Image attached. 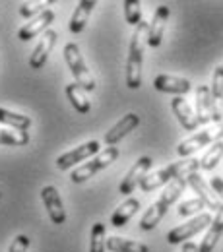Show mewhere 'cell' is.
<instances>
[{
  "label": "cell",
  "instance_id": "6da1fadb",
  "mask_svg": "<svg viewBox=\"0 0 223 252\" xmlns=\"http://www.w3.org/2000/svg\"><path fill=\"white\" fill-rule=\"evenodd\" d=\"M187 185H189V175H187V177H179V179H175L173 183H169L167 189L161 192L159 198H158V200L150 206V210L142 216L140 229H142V231H152V229H156L158 223L165 218L167 210L177 202V198L183 194V190L187 189Z\"/></svg>",
  "mask_w": 223,
  "mask_h": 252
},
{
  "label": "cell",
  "instance_id": "7a4b0ae2",
  "mask_svg": "<svg viewBox=\"0 0 223 252\" xmlns=\"http://www.w3.org/2000/svg\"><path fill=\"white\" fill-rule=\"evenodd\" d=\"M150 24L144 20L136 26L130 39L127 61V86L130 90H138L142 86V64H144V39H148Z\"/></svg>",
  "mask_w": 223,
  "mask_h": 252
},
{
  "label": "cell",
  "instance_id": "3957f363",
  "mask_svg": "<svg viewBox=\"0 0 223 252\" xmlns=\"http://www.w3.org/2000/svg\"><path fill=\"white\" fill-rule=\"evenodd\" d=\"M198 167H200V161L194 158L183 159V161H177V163H171V165H167L165 169H161V171H158V173L146 177V179L142 181L140 187H142L144 192H152V190L159 189V187H163V185L173 183V181L179 179V177H187V175H191V173H196Z\"/></svg>",
  "mask_w": 223,
  "mask_h": 252
},
{
  "label": "cell",
  "instance_id": "277c9868",
  "mask_svg": "<svg viewBox=\"0 0 223 252\" xmlns=\"http://www.w3.org/2000/svg\"><path fill=\"white\" fill-rule=\"evenodd\" d=\"M64 61L68 64L76 84L84 90V92H94L96 90V80L92 76V72L88 70V66L82 59V53H80V47L76 43H68L64 47Z\"/></svg>",
  "mask_w": 223,
  "mask_h": 252
},
{
  "label": "cell",
  "instance_id": "5b68a950",
  "mask_svg": "<svg viewBox=\"0 0 223 252\" xmlns=\"http://www.w3.org/2000/svg\"><path fill=\"white\" fill-rule=\"evenodd\" d=\"M117 158H119V150H117L115 146H109V148H105L103 152H99L92 161H88V163L76 167V169L72 171V175H70V181H72L74 185L86 183L88 179H92V177H94L96 173H99L101 169H107L111 163H115Z\"/></svg>",
  "mask_w": 223,
  "mask_h": 252
},
{
  "label": "cell",
  "instance_id": "8992f818",
  "mask_svg": "<svg viewBox=\"0 0 223 252\" xmlns=\"http://www.w3.org/2000/svg\"><path fill=\"white\" fill-rule=\"evenodd\" d=\"M222 138H223V123H220V125H214L210 126V128H204L202 132H196L194 136L187 138L185 142H181L179 148H177V154L181 158H187V156H191L192 152L204 148L206 144L222 142Z\"/></svg>",
  "mask_w": 223,
  "mask_h": 252
},
{
  "label": "cell",
  "instance_id": "52a82bcc",
  "mask_svg": "<svg viewBox=\"0 0 223 252\" xmlns=\"http://www.w3.org/2000/svg\"><path fill=\"white\" fill-rule=\"evenodd\" d=\"M212 221L214 220H212V216H210V214H200L198 218L191 220L189 223H185V225H179V227L171 229V231L167 233V243H169V245L185 243V241L192 239L194 235H198L200 231H204L208 225H212Z\"/></svg>",
  "mask_w": 223,
  "mask_h": 252
},
{
  "label": "cell",
  "instance_id": "ba28073f",
  "mask_svg": "<svg viewBox=\"0 0 223 252\" xmlns=\"http://www.w3.org/2000/svg\"><path fill=\"white\" fill-rule=\"evenodd\" d=\"M152 165H154V159L148 158V156H144V158H140L136 163H134V167L130 169L127 173V177L123 179V183H121V194H132L138 185H142V181L148 177V171L152 169Z\"/></svg>",
  "mask_w": 223,
  "mask_h": 252
},
{
  "label": "cell",
  "instance_id": "9c48e42d",
  "mask_svg": "<svg viewBox=\"0 0 223 252\" xmlns=\"http://www.w3.org/2000/svg\"><path fill=\"white\" fill-rule=\"evenodd\" d=\"M97 154H99V142H97V140H92V142H86V144H82L80 148H76V150H72V152L61 156V158L57 159V167H59L61 171H68V169H72L76 163H82V161L90 159L92 156H97Z\"/></svg>",
  "mask_w": 223,
  "mask_h": 252
},
{
  "label": "cell",
  "instance_id": "30bf717a",
  "mask_svg": "<svg viewBox=\"0 0 223 252\" xmlns=\"http://www.w3.org/2000/svg\"><path fill=\"white\" fill-rule=\"evenodd\" d=\"M41 198H43V204H45V208L49 212L51 221L57 223V225H63L66 221V212H64V204L59 190L55 189L53 185H49V187H45L41 190Z\"/></svg>",
  "mask_w": 223,
  "mask_h": 252
},
{
  "label": "cell",
  "instance_id": "8fae6325",
  "mask_svg": "<svg viewBox=\"0 0 223 252\" xmlns=\"http://www.w3.org/2000/svg\"><path fill=\"white\" fill-rule=\"evenodd\" d=\"M53 20H55V12H53V10H45L41 16L30 20V24H26V26L18 32V39H20V41H32L37 35L49 32V26L53 24Z\"/></svg>",
  "mask_w": 223,
  "mask_h": 252
},
{
  "label": "cell",
  "instance_id": "7c38bea8",
  "mask_svg": "<svg viewBox=\"0 0 223 252\" xmlns=\"http://www.w3.org/2000/svg\"><path fill=\"white\" fill-rule=\"evenodd\" d=\"M57 39H59V33L53 32V30L43 33L39 45L35 47L33 55L30 57V66H32L33 70H41L45 66L49 55H51V51H53V47H55V43H57Z\"/></svg>",
  "mask_w": 223,
  "mask_h": 252
},
{
  "label": "cell",
  "instance_id": "4fadbf2b",
  "mask_svg": "<svg viewBox=\"0 0 223 252\" xmlns=\"http://www.w3.org/2000/svg\"><path fill=\"white\" fill-rule=\"evenodd\" d=\"M196 119L200 125H208L214 121V103H212V90L208 86L196 88Z\"/></svg>",
  "mask_w": 223,
  "mask_h": 252
},
{
  "label": "cell",
  "instance_id": "5bb4252c",
  "mask_svg": "<svg viewBox=\"0 0 223 252\" xmlns=\"http://www.w3.org/2000/svg\"><path fill=\"white\" fill-rule=\"evenodd\" d=\"M154 88L158 92L163 94H175V95H183L189 94L192 90V84L185 78H177V76H167V74H161L154 80Z\"/></svg>",
  "mask_w": 223,
  "mask_h": 252
},
{
  "label": "cell",
  "instance_id": "9a60e30c",
  "mask_svg": "<svg viewBox=\"0 0 223 252\" xmlns=\"http://www.w3.org/2000/svg\"><path fill=\"white\" fill-rule=\"evenodd\" d=\"M138 125H140V117L134 115V113H128L127 117H123L117 125L105 134V144H107V146H115V144L121 142L127 134H130Z\"/></svg>",
  "mask_w": 223,
  "mask_h": 252
},
{
  "label": "cell",
  "instance_id": "2e32d148",
  "mask_svg": "<svg viewBox=\"0 0 223 252\" xmlns=\"http://www.w3.org/2000/svg\"><path fill=\"white\" fill-rule=\"evenodd\" d=\"M169 6H159L154 14V20L150 24V32H148V45L152 49H158L161 45V39H163V33H165V24L169 20Z\"/></svg>",
  "mask_w": 223,
  "mask_h": 252
},
{
  "label": "cell",
  "instance_id": "e0dca14e",
  "mask_svg": "<svg viewBox=\"0 0 223 252\" xmlns=\"http://www.w3.org/2000/svg\"><path fill=\"white\" fill-rule=\"evenodd\" d=\"M171 109H173V113H175V117L179 119V123L181 126L185 128V130H189V132H194L196 128H198V119H196V115L192 113L191 105L183 99V97H173V101H171Z\"/></svg>",
  "mask_w": 223,
  "mask_h": 252
},
{
  "label": "cell",
  "instance_id": "ac0fdd59",
  "mask_svg": "<svg viewBox=\"0 0 223 252\" xmlns=\"http://www.w3.org/2000/svg\"><path fill=\"white\" fill-rule=\"evenodd\" d=\"M212 103H214V123H223V66H218L212 82Z\"/></svg>",
  "mask_w": 223,
  "mask_h": 252
},
{
  "label": "cell",
  "instance_id": "d6986e66",
  "mask_svg": "<svg viewBox=\"0 0 223 252\" xmlns=\"http://www.w3.org/2000/svg\"><path fill=\"white\" fill-rule=\"evenodd\" d=\"M138 210H140V200H136V198H127V200L115 210V214L111 216V225H113V227H125L128 221L138 214Z\"/></svg>",
  "mask_w": 223,
  "mask_h": 252
},
{
  "label": "cell",
  "instance_id": "ffe728a7",
  "mask_svg": "<svg viewBox=\"0 0 223 252\" xmlns=\"http://www.w3.org/2000/svg\"><path fill=\"white\" fill-rule=\"evenodd\" d=\"M189 185L196 190V194H198V196H200V200L206 204V208H210V210H214V212H220V208H222L223 204L210 194L208 185L204 183V179H202L198 173H191V175H189Z\"/></svg>",
  "mask_w": 223,
  "mask_h": 252
},
{
  "label": "cell",
  "instance_id": "44dd1931",
  "mask_svg": "<svg viewBox=\"0 0 223 252\" xmlns=\"http://www.w3.org/2000/svg\"><path fill=\"white\" fill-rule=\"evenodd\" d=\"M94 8H96V2L94 0H82L76 6V10H74V14L70 18V32L74 33V35L84 32V28H86V24H88L90 14H92Z\"/></svg>",
  "mask_w": 223,
  "mask_h": 252
},
{
  "label": "cell",
  "instance_id": "7402d4cb",
  "mask_svg": "<svg viewBox=\"0 0 223 252\" xmlns=\"http://www.w3.org/2000/svg\"><path fill=\"white\" fill-rule=\"evenodd\" d=\"M222 235H223V206L220 208V212H216V218H214L212 225H210V231L206 233V237H204L202 245L198 247L200 252H212L214 251Z\"/></svg>",
  "mask_w": 223,
  "mask_h": 252
},
{
  "label": "cell",
  "instance_id": "603a6c76",
  "mask_svg": "<svg viewBox=\"0 0 223 252\" xmlns=\"http://www.w3.org/2000/svg\"><path fill=\"white\" fill-rule=\"evenodd\" d=\"M66 95H68L72 107H74L78 113H82V115L90 113V109H92L90 99L86 97V92H84L78 84H70V86H66Z\"/></svg>",
  "mask_w": 223,
  "mask_h": 252
},
{
  "label": "cell",
  "instance_id": "cb8c5ba5",
  "mask_svg": "<svg viewBox=\"0 0 223 252\" xmlns=\"http://www.w3.org/2000/svg\"><path fill=\"white\" fill-rule=\"evenodd\" d=\"M107 249L111 252H150L146 245L130 241V239H123V237H109Z\"/></svg>",
  "mask_w": 223,
  "mask_h": 252
},
{
  "label": "cell",
  "instance_id": "d4e9b609",
  "mask_svg": "<svg viewBox=\"0 0 223 252\" xmlns=\"http://www.w3.org/2000/svg\"><path fill=\"white\" fill-rule=\"evenodd\" d=\"M0 123H2V125H10L12 128H16V130H24V132H28L30 126H32V119L26 117V115L12 113V111L0 107Z\"/></svg>",
  "mask_w": 223,
  "mask_h": 252
},
{
  "label": "cell",
  "instance_id": "484cf974",
  "mask_svg": "<svg viewBox=\"0 0 223 252\" xmlns=\"http://www.w3.org/2000/svg\"><path fill=\"white\" fill-rule=\"evenodd\" d=\"M28 142H30V134L28 132L16 130V128H0V144L20 148V146H26Z\"/></svg>",
  "mask_w": 223,
  "mask_h": 252
},
{
  "label": "cell",
  "instance_id": "4316f807",
  "mask_svg": "<svg viewBox=\"0 0 223 252\" xmlns=\"http://www.w3.org/2000/svg\"><path fill=\"white\" fill-rule=\"evenodd\" d=\"M222 158H223V142H216V144L204 154V158L200 159V167H202L204 171H212V169H216V165L220 163Z\"/></svg>",
  "mask_w": 223,
  "mask_h": 252
},
{
  "label": "cell",
  "instance_id": "83f0119b",
  "mask_svg": "<svg viewBox=\"0 0 223 252\" xmlns=\"http://www.w3.org/2000/svg\"><path fill=\"white\" fill-rule=\"evenodd\" d=\"M107 243H105V225L96 223L92 227V239H90V252H105Z\"/></svg>",
  "mask_w": 223,
  "mask_h": 252
},
{
  "label": "cell",
  "instance_id": "f1b7e54d",
  "mask_svg": "<svg viewBox=\"0 0 223 252\" xmlns=\"http://www.w3.org/2000/svg\"><path fill=\"white\" fill-rule=\"evenodd\" d=\"M125 18L130 26H138L142 22V4L138 0H125Z\"/></svg>",
  "mask_w": 223,
  "mask_h": 252
},
{
  "label": "cell",
  "instance_id": "f546056e",
  "mask_svg": "<svg viewBox=\"0 0 223 252\" xmlns=\"http://www.w3.org/2000/svg\"><path fill=\"white\" fill-rule=\"evenodd\" d=\"M49 4H51L49 0L47 2H24L22 8H20V14L24 18H28V20H33V18H37V14L41 16Z\"/></svg>",
  "mask_w": 223,
  "mask_h": 252
},
{
  "label": "cell",
  "instance_id": "4dcf8cb0",
  "mask_svg": "<svg viewBox=\"0 0 223 252\" xmlns=\"http://www.w3.org/2000/svg\"><path fill=\"white\" fill-rule=\"evenodd\" d=\"M204 208H206V204H204L200 198H196V200H187V202H183V204L179 206V216H181V218H189L192 214L204 210Z\"/></svg>",
  "mask_w": 223,
  "mask_h": 252
},
{
  "label": "cell",
  "instance_id": "1f68e13d",
  "mask_svg": "<svg viewBox=\"0 0 223 252\" xmlns=\"http://www.w3.org/2000/svg\"><path fill=\"white\" fill-rule=\"evenodd\" d=\"M28 249H30V237H26V235H18V237L12 241V245H10L8 252H26Z\"/></svg>",
  "mask_w": 223,
  "mask_h": 252
},
{
  "label": "cell",
  "instance_id": "d6a6232c",
  "mask_svg": "<svg viewBox=\"0 0 223 252\" xmlns=\"http://www.w3.org/2000/svg\"><path fill=\"white\" fill-rule=\"evenodd\" d=\"M210 185H212V189L216 190V194H218V198L222 200V204H223V179H220V177H214Z\"/></svg>",
  "mask_w": 223,
  "mask_h": 252
},
{
  "label": "cell",
  "instance_id": "836d02e7",
  "mask_svg": "<svg viewBox=\"0 0 223 252\" xmlns=\"http://www.w3.org/2000/svg\"><path fill=\"white\" fill-rule=\"evenodd\" d=\"M183 252H200V249H198L194 243H185V247H183Z\"/></svg>",
  "mask_w": 223,
  "mask_h": 252
},
{
  "label": "cell",
  "instance_id": "e575fe53",
  "mask_svg": "<svg viewBox=\"0 0 223 252\" xmlns=\"http://www.w3.org/2000/svg\"><path fill=\"white\" fill-rule=\"evenodd\" d=\"M0 198H2V194H0Z\"/></svg>",
  "mask_w": 223,
  "mask_h": 252
}]
</instances>
